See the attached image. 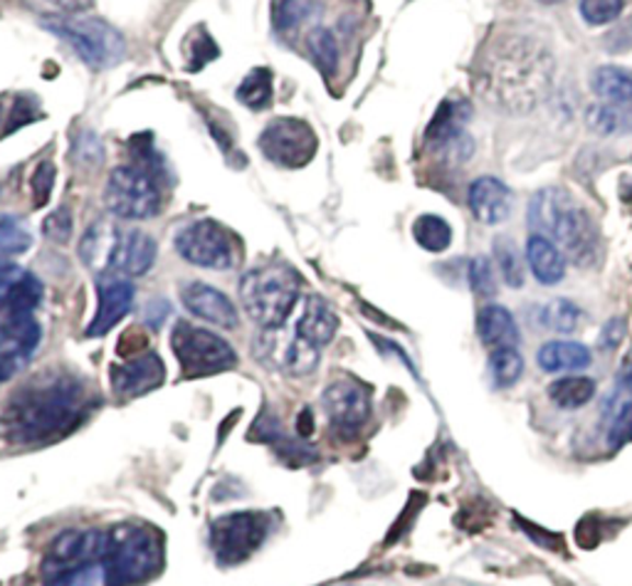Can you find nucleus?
I'll return each instance as SVG.
<instances>
[{"label":"nucleus","mask_w":632,"mask_h":586,"mask_svg":"<svg viewBox=\"0 0 632 586\" xmlns=\"http://www.w3.org/2000/svg\"><path fill=\"white\" fill-rule=\"evenodd\" d=\"M269 517L260 510L230 513L210 525V547L218 564L232 566L245 562L252 552L265 544Z\"/></svg>","instance_id":"nucleus-10"},{"label":"nucleus","mask_w":632,"mask_h":586,"mask_svg":"<svg viewBox=\"0 0 632 586\" xmlns=\"http://www.w3.org/2000/svg\"><path fill=\"white\" fill-rule=\"evenodd\" d=\"M519 525L524 527V530H527V535L531 537V540H533V537H537V542L543 544V547H549V550H553V547H556V550H563L561 537L547 535V530H541V527H537V525H529L527 520H519Z\"/></svg>","instance_id":"nucleus-49"},{"label":"nucleus","mask_w":632,"mask_h":586,"mask_svg":"<svg viewBox=\"0 0 632 586\" xmlns=\"http://www.w3.org/2000/svg\"><path fill=\"white\" fill-rule=\"evenodd\" d=\"M255 354L257 359L289 377H309L319 367V349L301 337L297 326L295 332L287 330V322L262 330L255 342Z\"/></svg>","instance_id":"nucleus-12"},{"label":"nucleus","mask_w":632,"mask_h":586,"mask_svg":"<svg viewBox=\"0 0 632 586\" xmlns=\"http://www.w3.org/2000/svg\"><path fill=\"white\" fill-rule=\"evenodd\" d=\"M329 424L338 434H356L371 418V393L356 379H336L322 393Z\"/></svg>","instance_id":"nucleus-15"},{"label":"nucleus","mask_w":632,"mask_h":586,"mask_svg":"<svg viewBox=\"0 0 632 586\" xmlns=\"http://www.w3.org/2000/svg\"><path fill=\"white\" fill-rule=\"evenodd\" d=\"M218 55H220L218 45L208 33H203L200 37H193V41H191V65H188V70L198 72L203 65H208L210 60H216Z\"/></svg>","instance_id":"nucleus-42"},{"label":"nucleus","mask_w":632,"mask_h":586,"mask_svg":"<svg viewBox=\"0 0 632 586\" xmlns=\"http://www.w3.org/2000/svg\"><path fill=\"white\" fill-rule=\"evenodd\" d=\"M319 11H322V5L317 0H275V5H272V23H275L279 33H291Z\"/></svg>","instance_id":"nucleus-29"},{"label":"nucleus","mask_w":632,"mask_h":586,"mask_svg":"<svg viewBox=\"0 0 632 586\" xmlns=\"http://www.w3.org/2000/svg\"><path fill=\"white\" fill-rule=\"evenodd\" d=\"M43 25L50 33L60 35L65 43H70L74 53L82 57V62L94 67V70H110L126 57L124 35L102 18L62 15L45 21Z\"/></svg>","instance_id":"nucleus-7"},{"label":"nucleus","mask_w":632,"mask_h":586,"mask_svg":"<svg viewBox=\"0 0 632 586\" xmlns=\"http://www.w3.org/2000/svg\"><path fill=\"white\" fill-rule=\"evenodd\" d=\"M492 381L497 389H509L521 379L524 374V357L517 347H499L490 357Z\"/></svg>","instance_id":"nucleus-31"},{"label":"nucleus","mask_w":632,"mask_h":586,"mask_svg":"<svg viewBox=\"0 0 632 586\" xmlns=\"http://www.w3.org/2000/svg\"><path fill=\"white\" fill-rule=\"evenodd\" d=\"M553 77V57L539 41L517 35L492 50L482 67L487 100L509 112H529L547 97Z\"/></svg>","instance_id":"nucleus-2"},{"label":"nucleus","mask_w":632,"mask_h":586,"mask_svg":"<svg viewBox=\"0 0 632 586\" xmlns=\"http://www.w3.org/2000/svg\"><path fill=\"white\" fill-rule=\"evenodd\" d=\"M307 50L311 55V60L319 67V72L324 77H332L338 67V43L332 31L326 27H317L307 37Z\"/></svg>","instance_id":"nucleus-32"},{"label":"nucleus","mask_w":632,"mask_h":586,"mask_svg":"<svg viewBox=\"0 0 632 586\" xmlns=\"http://www.w3.org/2000/svg\"><path fill=\"white\" fill-rule=\"evenodd\" d=\"M529 223L581 265L596 255L598 240L590 214L566 188H541L529 204Z\"/></svg>","instance_id":"nucleus-4"},{"label":"nucleus","mask_w":632,"mask_h":586,"mask_svg":"<svg viewBox=\"0 0 632 586\" xmlns=\"http://www.w3.org/2000/svg\"><path fill=\"white\" fill-rule=\"evenodd\" d=\"M106 544V532L102 530H67L47 550L43 560L45 582H53L57 576L70 574L102 562Z\"/></svg>","instance_id":"nucleus-14"},{"label":"nucleus","mask_w":632,"mask_h":586,"mask_svg":"<svg viewBox=\"0 0 632 586\" xmlns=\"http://www.w3.org/2000/svg\"><path fill=\"white\" fill-rule=\"evenodd\" d=\"M336 330H338V320H336L332 307H329L322 297L309 295L304 305H301V314L297 320V332L309 344H314L317 349H322L334 340Z\"/></svg>","instance_id":"nucleus-20"},{"label":"nucleus","mask_w":632,"mask_h":586,"mask_svg":"<svg viewBox=\"0 0 632 586\" xmlns=\"http://www.w3.org/2000/svg\"><path fill=\"white\" fill-rule=\"evenodd\" d=\"M472 117L470 102L462 97H450L440 104V110L435 112V117L427 127V141L435 143V147H447V143L455 141L457 137H462L464 124Z\"/></svg>","instance_id":"nucleus-23"},{"label":"nucleus","mask_w":632,"mask_h":586,"mask_svg":"<svg viewBox=\"0 0 632 586\" xmlns=\"http://www.w3.org/2000/svg\"><path fill=\"white\" fill-rule=\"evenodd\" d=\"M176 250L183 261L208 267V271H228L235 265L238 257L235 248H232V235L210 218L183 226L176 235Z\"/></svg>","instance_id":"nucleus-11"},{"label":"nucleus","mask_w":632,"mask_h":586,"mask_svg":"<svg viewBox=\"0 0 632 586\" xmlns=\"http://www.w3.org/2000/svg\"><path fill=\"white\" fill-rule=\"evenodd\" d=\"M608 446L612 450H618L632 440V399L618 403V406H612V411H608Z\"/></svg>","instance_id":"nucleus-36"},{"label":"nucleus","mask_w":632,"mask_h":586,"mask_svg":"<svg viewBox=\"0 0 632 586\" xmlns=\"http://www.w3.org/2000/svg\"><path fill=\"white\" fill-rule=\"evenodd\" d=\"M622 337H625V322L622 320H610L606 326H602V332H600V349L602 352H612L618 347V344L622 342Z\"/></svg>","instance_id":"nucleus-46"},{"label":"nucleus","mask_w":632,"mask_h":586,"mask_svg":"<svg viewBox=\"0 0 632 586\" xmlns=\"http://www.w3.org/2000/svg\"><path fill=\"white\" fill-rule=\"evenodd\" d=\"M541 322H543V326H547V330L568 334L578 326L581 310H578V305H573L571 300L556 297V300H551L541 310Z\"/></svg>","instance_id":"nucleus-35"},{"label":"nucleus","mask_w":632,"mask_h":586,"mask_svg":"<svg viewBox=\"0 0 632 586\" xmlns=\"http://www.w3.org/2000/svg\"><path fill=\"white\" fill-rule=\"evenodd\" d=\"M21 275H23L21 267H15L13 263H8V261H3V257H0V297H3V292H5L8 287H11Z\"/></svg>","instance_id":"nucleus-50"},{"label":"nucleus","mask_w":632,"mask_h":586,"mask_svg":"<svg viewBox=\"0 0 632 586\" xmlns=\"http://www.w3.org/2000/svg\"><path fill=\"white\" fill-rule=\"evenodd\" d=\"M43 300V285L33 273H23L0 297V320L33 317Z\"/></svg>","instance_id":"nucleus-24"},{"label":"nucleus","mask_w":632,"mask_h":586,"mask_svg":"<svg viewBox=\"0 0 632 586\" xmlns=\"http://www.w3.org/2000/svg\"><path fill=\"white\" fill-rule=\"evenodd\" d=\"M134 307V285L126 275L96 277V314L87 326V337H104Z\"/></svg>","instance_id":"nucleus-16"},{"label":"nucleus","mask_w":632,"mask_h":586,"mask_svg":"<svg viewBox=\"0 0 632 586\" xmlns=\"http://www.w3.org/2000/svg\"><path fill=\"white\" fill-rule=\"evenodd\" d=\"M106 586H134L163 566V537L146 525H116L106 532L102 556Z\"/></svg>","instance_id":"nucleus-5"},{"label":"nucleus","mask_w":632,"mask_h":586,"mask_svg":"<svg viewBox=\"0 0 632 586\" xmlns=\"http://www.w3.org/2000/svg\"><path fill=\"white\" fill-rule=\"evenodd\" d=\"M541 3H556V0H541Z\"/></svg>","instance_id":"nucleus-52"},{"label":"nucleus","mask_w":632,"mask_h":586,"mask_svg":"<svg viewBox=\"0 0 632 586\" xmlns=\"http://www.w3.org/2000/svg\"><path fill=\"white\" fill-rule=\"evenodd\" d=\"M53 186H55V166L50 161H41L37 163L33 179H31V191L35 196L37 208L47 204V198H50V194H53Z\"/></svg>","instance_id":"nucleus-41"},{"label":"nucleus","mask_w":632,"mask_h":586,"mask_svg":"<svg viewBox=\"0 0 632 586\" xmlns=\"http://www.w3.org/2000/svg\"><path fill=\"white\" fill-rule=\"evenodd\" d=\"M512 191L494 176H482L470 186V210L484 226H499L512 216Z\"/></svg>","instance_id":"nucleus-19"},{"label":"nucleus","mask_w":632,"mask_h":586,"mask_svg":"<svg viewBox=\"0 0 632 586\" xmlns=\"http://www.w3.org/2000/svg\"><path fill=\"white\" fill-rule=\"evenodd\" d=\"M43 233L50 240H55V243H67V240H70L72 218H70V214H67V208H57L55 214L45 218Z\"/></svg>","instance_id":"nucleus-44"},{"label":"nucleus","mask_w":632,"mask_h":586,"mask_svg":"<svg viewBox=\"0 0 632 586\" xmlns=\"http://www.w3.org/2000/svg\"><path fill=\"white\" fill-rule=\"evenodd\" d=\"M240 300L250 320L262 330L279 326L289 320L299 302V277L287 265H262L242 275Z\"/></svg>","instance_id":"nucleus-6"},{"label":"nucleus","mask_w":632,"mask_h":586,"mask_svg":"<svg viewBox=\"0 0 632 586\" xmlns=\"http://www.w3.org/2000/svg\"><path fill=\"white\" fill-rule=\"evenodd\" d=\"M625 8V0H581V15L588 25L612 23Z\"/></svg>","instance_id":"nucleus-38"},{"label":"nucleus","mask_w":632,"mask_h":586,"mask_svg":"<svg viewBox=\"0 0 632 586\" xmlns=\"http://www.w3.org/2000/svg\"><path fill=\"white\" fill-rule=\"evenodd\" d=\"M110 379L114 393H119L124 399H134L159 389L163 379H166V367H163L159 354L143 352L139 357L124 359L122 364H112Z\"/></svg>","instance_id":"nucleus-17"},{"label":"nucleus","mask_w":632,"mask_h":586,"mask_svg":"<svg viewBox=\"0 0 632 586\" xmlns=\"http://www.w3.org/2000/svg\"><path fill=\"white\" fill-rule=\"evenodd\" d=\"M413 235L417 245L430 250V253H443L452 243V228L445 218L425 214L413 223Z\"/></svg>","instance_id":"nucleus-30"},{"label":"nucleus","mask_w":632,"mask_h":586,"mask_svg":"<svg viewBox=\"0 0 632 586\" xmlns=\"http://www.w3.org/2000/svg\"><path fill=\"white\" fill-rule=\"evenodd\" d=\"M159 248L156 240L143 230L124 228L112 220H100L80 243V257L90 271L100 275H126L141 277L153 267Z\"/></svg>","instance_id":"nucleus-3"},{"label":"nucleus","mask_w":632,"mask_h":586,"mask_svg":"<svg viewBox=\"0 0 632 586\" xmlns=\"http://www.w3.org/2000/svg\"><path fill=\"white\" fill-rule=\"evenodd\" d=\"M33 3L47 8V11H55V13H80L84 8L92 5V0H33Z\"/></svg>","instance_id":"nucleus-48"},{"label":"nucleus","mask_w":632,"mask_h":586,"mask_svg":"<svg viewBox=\"0 0 632 586\" xmlns=\"http://www.w3.org/2000/svg\"><path fill=\"white\" fill-rule=\"evenodd\" d=\"M74 153L82 163L92 161V166H96V163L102 161V147H100V141H96L94 134H82V139H80V143H77Z\"/></svg>","instance_id":"nucleus-47"},{"label":"nucleus","mask_w":632,"mask_h":586,"mask_svg":"<svg viewBox=\"0 0 632 586\" xmlns=\"http://www.w3.org/2000/svg\"><path fill=\"white\" fill-rule=\"evenodd\" d=\"M149 352V334L141 332V326H131V330H126L119 344H116V354H119L122 359H131V357H139V354Z\"/></svg>","instance_id":"nucleus-43"},{"label":"nucleus","mask_w":632,"mask_h":586,"mask_svg":"<svg viewBox=\"0 0 632 586\" xmlns=\"http://www.w3.org/2000/svg\"><path fill=\"white\" fill-rule=\"evenodd\" d=\"M470 285L480 297H492L497 292V283H494V271L490 257H474L470 263Z\"/></svg>","instance_id":"nucleus-40"},{"label":"nucleus","mask_w":632,"mask_h":586,"mask_svg":"<svg viewBox=\"0 0 632 586\" xmlns=\"http://www.w3.org/2000/svg\"><path fill=\"white\" fill-rule=\"evenodd\" d=\"M238 100L250 110H265L272 102V72L265 67H255V70L245 74V80L238 88Z\"/></svg>","instance_id":"nucleus-33"},{"label":"nucleus","mask_w":632,"mask_h":586,"mask_svg":"<svg viewBox=\"0 0 632 586\" xmlns=\"http://www.w3.org/2000/svg\"><path fill=\"white\" fill-rule=\"evenodd\" d=\"M527 261L541 285H559L566 277V257L547 235L531 233L527 240Z\"/></svg>","instance_id":"nucleus-21"},{"label":"nucleus","mask_w":632,"mask_h":586,"mask_svg":"<svg viewBox=\"0 0 632 586\" xmlns=\"http://www.w3.org/2000/svg\"><path fill=\"white\" fill-rule=\"evenodd\" d=\"M593 90L598 92V97H602L610 104H622V107H630L632 104V72L625 67L606 65L598 67L596 74H593Z\"/></svg>","instance_id":"nucleus-26"},{"label":"nucleus","mask_w":632,"mask_h":586,"mask_svg":"<svg viewBox=\"0 0 632 586\" xmlns=\"http://www.w3.org/2000/svg\"><path fill=\"white\" fill-rule=\"evenodd\" d=\"M171 349L176 354L186 379L216 377L238 364V354L230 344L196 324L179 322L171 332Z\"/></svg>","instance_id":"nucleus-8"},{"label":"nucleus","mask_w":632,"mask_h":586,"mask_svg":"<svg viewBox=\"0 0 632 586\" xmlns=\"http://www.w3.org/2000/svg\"><path fill=\"white\" fill-rule=\"evenodd\" d=\"M596 397V381L590 377H563L549 387V399L561 409H581Z\"/></svg>","instance_id":"nucleus-28"},{"label":"nucleus","mask_w":632,"mask_h":586,"mask_svg":"<svg viewBox=\"0 0 632 586\" xmlns=\"http://www.w3.org/2000/svg\"><path fill=\"white\" fill-rule=\"evenodd\" d=\"M317 134L307 122L295 117L272 119L260 137V149L265 157L285 169H301L314 159Z\"/></svg>","instance_id":"nucleus-13"},{"label":"nucleus","mask_w":632,"mask_h":586,"mask_svg":"<svg viewBox=\"0 0 632 586\" xmlns=\"http://www.w3.org/2000/svg\"><path fill=\"white\" fill-rule=\"evenodd\" d=\"M588 127L600 137H620L632 131V110L622 104H596L588 110Z\"/></svg>","instance_id":"nucleus-27"},{"label":"nucleus","mask_w":632,"mask_h":586,"mask_svg":"<svg viewBox=\"0 0 632 586\" xmlns=\"http://www.w3.org/2000/svg\"><path fill=\"white\" fill-rule=\"evenodd\" d=\"M478 334L482 344H487L492 349L517 347L519 344V326L514 322L512 312L502 305L482 307L478 314Z\"/></svg>","instance_id":"nucleus-22"},{"label":"nucleus","mask_w":632,"mask_h":586,"mask_svg":"<svg viewBox=\"0 0 632 586\" xmlns=\"http://www.w3.org/2000/svg\"><path fill=\"white\" fill-rule=\"evenodd\" d=\"M33 245L31 230L23 226V220L18 216H0V257L21 255L27 248Z\"/></svg>","instance_id":"nucleus-34"},{"label":"nucleus","mask_w":632,"mask_h":586,"mask_svg":"<svg viewBox=\"0 0 632 586\" xmlns=\"http://www.w3.org/2000/svg\"><path fill=\"white\" fill-rule=\"evenodd\" d=\"M590 349L581 342H547L539 349V367L549 374L583 371L590 367Z\"/></svg>","instance_id":"nucleus-25"},{"label":"nucleus","mask_w":632,"mask_h":586,"mask_svg":"<svg viewBox=\"0 0 632 586\" xmlns=\"http://www.w3.org/2000/svg\"><path fill=\"white\" fill-rule=\"evenodd\" d=\"M632 399V344L625 357L620 361V369H618V379H616V391H612V397L608 399V406H618V403Z\"/></svg>","instance_id":"nucleus-45"},{"label":"nucleus","mask_w":632,"mask_h":586,"mask_svg":"<svg viewBox=\"0 0 632 586\" xmlns=\"http://www.w3.org/2000/svg\"><path fill=\"white\" fill-rule=\"evenodd\" d=\"M47 586H106L104 566H102V562L82 566V570L62 574V576H57V579L47 582Z\"/></svg>","instance_id":"nucleus-39"},{"label":"nucleus","mask_w":632,"mask_h":586,"mask_svg":"<svg viewBox=\"0 0 632 586\" xmlns=\"http://www.w3.org/2000/svg\"><path fill=\"white\" fill-rule=\"evenodd\" d=\"M183 305H186L188 312L210 324L222 326V330L238 326V310L230 302V297L206 283H191L183 287Z\"/></svg>","instance_id":"nucleus-18"},{"label":"nucleus","mask_w":632,"mask_h":586,"mask_svg":"<svg viewBox=\"0 0 632 586\" xmlns=\"http://www.w3.org/2000/svg\"><path fill=\"white\" fill-rule=\"evenodd\" d=\"M497 263L499 271L504 275V283L509 287H521L524 285V263L521 255L517 253V245L509 243V240H499L497 243Z\"/></svg>","instance_id":"nucleus-37"},{"label":"nucleus","mask_w":632,"mask_h":586,"mask_svg":"<svg viewBox=\"0 0 632 586\" xmlns=\"http://www.w3.org/2000/svg\"><path fill=\"white\" fill-rule=\"evenodd\" d=\"M311 430H314V418H311V411H309V409H304V411L299 413L297 434H299L301 438H307V436H311Z\"/></svg>","instance_id":"nucleus-51"},{"label":"nucleus","mask_w":632,"mask_h":586,"mask_svg":"<svg viewBox=\"0 0 632 586\" xmlns=\"http://www.w3.org/2000/svg\"><path fill=\"white\" fill-rule=\"evenodd\" d=\"M90 413V391L72 374H50L27 381L5 403L3 430L15 444H45L62 438Z\"/></svg>","instance_id":"nucleus-1"},{"label":"nucleus","mask_w":632,"mask_h":586,"mask_svg":"<svg viewBox=\"0 0 632 586\" xmlns=\"http://www.w3.org/2000/svg\"><path fill=\"white\" fill-rule=\"evenodd\" d=\"M104 206L124 220L156 218L163 206L161 181H156L134 163L116 166L104 186Z\"/></svg>","instance_id":"nucleus-9"}]
</instances>
